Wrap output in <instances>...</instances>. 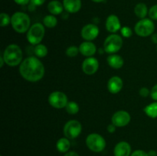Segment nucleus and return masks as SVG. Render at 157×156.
Returning a JSON list of instances; mask_svg holds the SVG:
<instances>
[{"label": "nucleus", "instance_id": "obj_36", "mask_svg": "<svg viewBox=\"0 0 157 156\" xmlns=\"http://www.w3.org/2000/svg\"><path fill=\"white\" fill-rule=\"evenodd\" d=\"M64 156H80V155L78 154V153L75 152V151H67V153H65V154H64Z\"/></svg>", "mask_w": 157, "mask_h": 156}, {"label": "nucleus", "instance_id": "obj_30", "mask_svg": "<svg viewBox=\"0 0 157 156\" xmlns=\"http://www.w3.org/2000/svg\"><path fill=\"white\" fill-rule=\"evenodd\" d=\"M139 94L140 96H142V97L146 98L150 95V90H149L147 87H142V88L140 89L139 90Z\"/></svg>", "mask_w": 157, "mask_h": 156}, {"label": "nucleus", "instance_id": "obj_13", "mask_svg": "<svg viewBox=\"0 0 157 156\" xmlns=\"http://www.w3.org/2000/svg\"><path fill=\"white\" fill-rule=\"evenodd\" d=\"M105 27L107 32H110L112 34H115L118 31L121 29V23L119 18L116 15H110L106 19Z\"/></svg>", "mask_w": 157, "mask_h": 156}, {"label": "nucleus", "instance_id": "obj_41", "mask_svg": "<svg viewBox=\"0 0 157 156\" xmlns=\"http://www.w3.org/2000/svg\"><path fill=\"white\" fill-rule=\"evenodd\" d=\"M156 50H157V47H156Z\"/></svg>", "mask_w": 157, "mask_h": 156}, {"label": "nucleus", "instance_id": "obj_19", "mask_svg": "<svg viewBox=\"0 0 157 156\" xmlns=\"http://www.w3.org/2000/svg\"><path fill=\"white\" fill-rule=\"evenodd\" d=\"M48 11L51 13V15H58L63 12L64 9L63 3L58 0H52L48 4Z\"/></svg>", "mask_w": 157, "mask_h": 156}, {"label": "nucleus", "instance_id": "obj_24", "mask_svg": "<svg viewBox=\"0 0 157 156\" xmlns=\"http://www.w3.org/2000/svg\"><path fill=\"white\" fill-rule=\"evenodd\" d=\"M43 24L48 28H53L58 24V19L54 15H47L43 18Z\"/></svg>", "mask_w": 157, "mask_h": 156}, {"label": "nucleus", "instance_id": "obj_5", "mask_svg": "<svg viewBox=\"0 0 157 156\" xmlns=\"http://www.w3.org/2000/svg\"><path fill=\"white\" fill-rule=\"evenodd\" d=\"M124 41L121 35L112 34L107 37L104 42V50L109 54H116L122 48Z\"/></svg>", "mask_w": 157, "mask_h": 156}, {"label": "nucleus", "instance_id": "obj_4", "mask_svg": "<svg viewBox=\"0 0 157 156\" xmlns=\"http://www.w3.org/2000/svg\"><path fill=\"white\" fill-rule=\"evenodd\" d=\"M45 34L44 25L41 23H35L31 25L30 28L27 32L26 38L29 44L32 45H37L41 44Z\"/></svg>", "mask_w": 157, "mask_h": 156}, {"label": "nucleus", "instance_id": "obj_29", "mask_svg": "<svg viewBox=\"0 0 157 156\" xmlns=\"http://www.w3.org/2000/svg\"><path fill=\"white\" fill-rule=\"evenodd\" d=\"M148 15L150 19L157 21V4L153 6L149 9Z\"/></svg>", "mask_w": 157, "mask_h": 156}, {"label": "nucleus", "instance_id": "obj_14", "mask_svg": "<svg viewBox=\"0 0 157 156\" xmlns=\"http://www.w3.org/2000/svg\"><path fill=\"white\" fill-rule=\"evenodd\" d=\"M124 87L123 80L118 76H113L110 78L107 82V90L112 94L120 93Z\"/></svg>", "mask_w": 157, "mask_h": 156}, {"label": "nucleus", "instance_id": "obj_3", "mask_svg": "<svg viewBox=\"0 0 157 156\" xmlns=\"http://www.w3.org/2000/svg\"><path fill=\"white\" fill-rule=\"evenodd\" d=\"M11 24L17 33L27 32L31 27V19L29 15L22 12H16L12 15Z\"/></svg>", "mask_w": 157, "mask_h": 156}, {"label": "nucleus", "instance_id": "obj_17", "mask_svg": "<svg viewBox=\"0 0 157 156\" xmlns=\"http://www.w3.org/2000/svg\"><path fill=\"white\" fill-rule=\"evenodd\" d=\"M63 6L64 10L71 14H75L79 12L81 9V0H63Z\"/></svg>", "mask_w": 157, "mask_h": 156}, {"label": "nucleus", "instance_id": "obj_26", "mask_svg": "<svg viewBox=\"0 0 157 156\" xmlns=\"http://www.w3.org/2000/svg\"><path fill=\"white\" fill-rule=\"evenodd\" d=\"M11 20H12V17L9 16L7 13L2 12L0 14V26L1 27H6L9 24H11Z\"/></svg>", "mask_w": 157, "mask_h": 156}, {"label": "nucleus", "instance_id": "obj_9", "mask_svg": "<svg viewBox=\"0 0 157 156\" xmlns=\"http://www.w3.org/2000/svg\"><path fill=\"white\" fill-rule=\"evenodd\" d=\"M48 103L55 109L65 108L68 102L67 95L61 91H54L48 96Z\"/></svg>", "mask_w": 157, "mask_h": 156}, {"label": "nucleus", "instance_id": "obj_31", "mask_svg": "<svg viewBox=\"0 0 157 156\" xmlns=\"http://www.w3.org/2000/svg\"><path fill=\"white\" fill-rule=\"evenodd\" d=\"M130 156H149L148 152H146L144 150H135L134 151L131 153V155Z\"/></svg>", "mask_w": 157, "mask_h": 156}, {"label": "nucleus", "instance_id": "obj_33", "mask_svg": "<svg viewBox=\"0 0 157 156\" xmlns=\"http://www.w3.org/2000/svg\"><path fill=\"white\" fill-rule=\"evenodd\" d=\"M46 0H31L30 4L33 5L34 6H41L45 2Z\"/></svg>", "mask_w": 157, "mask_h": 156}, {"label": "nucleus", "instance_id": "obj_10", "mask_svg": "<svg viewBox=\"0 0 157 156\" xmlns=\"http://www.w3.org/2000/svg\"><path fill=\"white\" fill-rule=\"evenodd\" d=\"M131 120L130 113L124 110H119L113 113L111 118V122L117 127L127 126Z\"/></svg>", "mask_w": 157, "mask_h": 156}, {"label": "nucleus", "instance_id": "obj_22", "mask_svg": "<svg viewBox=\"0 0 157 156\" xmlns=\"http://www.w3.org/2000/svg\"><path fill=\"white\" fill-rule=\"evenodd\" d=\"M144 110L148 117L156 119L157 118V101L147 105Z\"/></svg>", "mask_w": 157, "mask_h": 156}, {"label": "nucleus", "instance_id": "obj_21", "mask_svg": "<svg viewBox=\"0 0 157 156\" xmlns=\"http://www.w3.org/2000/svg\"><path fill=\"white\" fill-rule=\"evenodd\" d=\"M134 13L140 19L145 18L149 13V9L147 8V6L144 2L138 3L134 7Z\"/></svg>", "mask_w": 157, "mask_h": 156}, {"label": "nucleus", "instance_id": "obj_25", "mask_svg": "<svg viewBox=\"0 0 157 156\" xmlns=\"http://www.w3.org/2000/svg\"><path fill=\"white\" fill-rule=\"evenodd\" d=\"M65 110L68 114L75 115L79 112V105L75 101H68V102H67L65 106Z\"/></svg>", "mask_w": 157, "mask_h": 156}, {"label": "nucleus", "instance_id": "obj_28", "mask_svg": "<svg viewBox=\"0 0 157 156\" xmlns=\"http://www.w3.org/2000/svg\"><path fill=\"white\" fill-rule=\"evenodd\" d=\"M121 33L124 38H130V37L133 35V31H132V29L130 28V27L124 26V27L121 28Z\"/></svg>", "mask_w": 157, "mask_h": 156}, {"label": "nucleus", "instance_id": "obj_39", "mask_svg": "<svg viewBox=\"0 0 157 156\" xmlns=\"http://www.w3.org/2000/svg\"><path fill=\"white\" fill-rule=\"evenodd\" d=\"M0 63H1V64H0V67H2L3 65H4V64H6V63H5L4 59H3L2 55V54L0 55Z\"/></svg>", "mask_w": 157, "mask_h": 156}, {"label": "nucleus", "instance_id": "obj_8", "mask_svg": "<svg viewBox=\"0 0 157 156\" xmlns=\"http://www.w3.org/2000/svg\"><path fill=\"white\" fill-rule=\"evenodd\" d=\"M82 131V125L79 121L71 119L67 122L64 125L63 132L64 137L69 139H75L81 135Z\"/></svg>", "mask_w": 157, "mask_h": 156}, {"label": "nucleus", "instance_id": "obj_15", "mask_svg": "<svg viewBox=\"0 0 157 156\" xmlns=\"http://www.w3.org/2000/svg\"><path fill=\"white\" fill-rule=\"evenodd\" d=\"M132 148L130 144L127 142H120L115 145L113 149L114 156H130L131 155Z\"/></svg>", "mask_w": 157, "mask_h": 156}, {"label": "nucleus", "instance_id": "obj_12", "mask_svg": "<svg viewBox=\"0 0 157 156\" xmlns=\"http://www.w3.org/2000/svg\"><path fill=\"white\" fill-rule=\"evenodd\" d=\"M99 69V62L94 57L87 58L82 63V70L85 74L93 75Z\"/></svg>", "mask_w": 157, "mask_h": 156}, {"label": "nucleus", "instance_id": "obj_37", "mask_svg": "<svg viewBox=\"0 0 157 156\" xmlns=\"http://www.w3.org/2000/svg\"><path fill=\"white\" fill-rule=\"evenodd\" d=\"M151 40L153 41V43L157 44V34H153L151 35Z\"/></svg>", "mask_w": 157, "mask_h": 156}, {"label": "nucleus", "instance_id": "obj_20", "mask_svg": "<svg viewBox=\"0 0 157 156\" xmlns=\"http://www.w3.org/2000/svg\"><path fill=\"white\" fill-rule=\"evenodd\" d=\"M71 148L70 139L66 137L61 138L57 141L56 148L59 152L67 153Z\"/></svg>", "mask_w": 157, "mask_h": 156}, {"label": "nucleus", "instance_id": "obj_23", "mask_svg": "<svg viewBox=\"0 0 157 156\" xmlns=\"http://www.w3.org/2000/svg\"><path fill=\"white\" fill-rule=\"evenodd\" d=\"M48 53V47L44 44H37L34 47V54H35L37 58H44V57L47 56Z\"/></svg>", "mask_w": 157, "mask_h": 156}, {"label": "nucleus", "instance_id": "obj_11", "mask_svg": "<svg viewBox=\"0 0 157 156\" xmlns=\"http://www.w3.org/2000/svg\"><path fill=\"white\" fill-rule=\"evenodd\" d=\"M99 28L94 24H87L82 28L81 32L83 39L87 41H92L99 35Z\"/></svg>", "mask_w": 157, "mask_h": 156}, {"label": "nucleus", "instance_id": "obj_32", "mask_svg": "<svg viewBox=\"0 0 157 156\" xmlns=\"http://www.w3.org/2000/svg\"><path fill=\"white\" fill-rule=\"evenodd\" d=\"M150 96L153 100L157 101V84L153 86L150 90Z\"/></svg>", "mask_w": 157, "mask_h": 156}, {"label": "nucleus", "instance_id": "obj_6", "mask_svg": "<svg viewBox=\"0 0 157 156\" xmlns=\"http://www.w3.org/2000/svg\"><path fill=\"white\" fill-rule=\"evenodd\" d=\"M134 31L139 37L146 38L151 36L154 33L155 24L150 18H143L135 24Z\"/></svg>", "mask_w": 157, "mask_h": 156}, {"label": "nucleus", "instance_id": "obj_34", "mask_svg": "<svg viewBox=\"0 0 157 156\" xmlns=\"http://www.w3.org/2000/svg\"><path fill=\"white\" fill-rule=\"evenodd\" d=\"M116 129H117V126L115 125H113V123L109 124V125H107V130L109 133H114L115 131H116Z\"/></svg>", "mask_w": 157, "mask_h": 156}, {"label": "nucleus", "instance_id": "obj_2", "mask_svg": "<svg viewBox=\"0 0 157 156\" xmlns=\"http://www.w3.org/2000/svg\"><path fill=\"white\" fill-rule=\"evenodd\" d=\"M5 63L9 67H16L21 64L23 61L22 50L18 45L11 44L5 48L2 53Z\"/></svg>", "mask_w": 157, "mask_h": 156}, {"label": "nucleus", "instance_id": "obj_42", "mask_svg": "<svg viewBox=\"0 0 157 156\" xmlns=\"http://www.w3.org/2000/svg\"><path fill=\"white\" fill-rule=\"evenodd\" d=\"M0 156H2V155H0Z\"/></svg>", "mask_w": 157, "mask_h": 156}, {"label": "nucleus", "instance_id": "obj_1", "mask_svg": "<svg viewBox=\"0 0 157 156\" xmlns=\"http://www.w3.org/2000/svg\"><path fill=\"white\" fill-rule=\"evenodd\" d=\"M19 73L23 79L35 83L44 76L45 69L43 63L36 56H30L23 60L19 65Z\"/></svg>", "mask_w": 157, "mask_h": 156}, {"label": "nucleus", "instance_id": "obj_7", "mask_svg": "<svg viewBox=\"0 0 157 156\" xmlns=\"http://www.w3.org/2000/svg\"><path fill=\"white\" fill-rule=\"evenodd\" d=\"M86 145L94 152H101L106 148V141L102 136L98 133L89 134L86 138Z\"/></svg>", "mask_w": 157, "mask_h": 156}, {"label": "nucleus", "instance_id": "obj_18", "mask_svg": "<svg viewBox=\"0 0 157 156\" xmlns=\"http://www.w3.org/2000/svg\"><path fill=\"white\" fill-rule=\"evenodd\" d=\"M107 61L108 65L113 69L121 68L124 64V58L117 54L109 55L107 58Z\"/></svg>", "mask_w": 157, "mask_h": 156}, {"label": "nucleus", "instance_id": "obj_27", "mask_svg": "<svg viewBox=\"0 0 157 156\" xmlns=\"http://www.w3.org/2000/svg\"><path fill=\"white\" fill-rule=\"evenodd\" d=\"M79 47H77L75 45H71L66 49L65 54L67 56L70 57V58H75V57H76L79 54Z\"/></svg>", "mask_w": 157, "mask_h": 156}, {"label": "nucleus", "instance_id": "obj_35", "mask_svg": "<svg viewBox=\"0 0 157 156\" xmlns=\"http://www.w3.org/2000/svg\"><path fill=\"white\" fill-rule=\"evenodd\" d=\"M31 0H14L17 5H20V6H25L30 3Z\"/></svg>", "mask_w": 157, "mask_h": 156}, {"label": "nucleus", "instance_id": "obj_16", "mask_svg": "<svg viewBox=\"0 0 157 156\" xmlns=\"http://www.w3.org/2000/svg\"><path fill=\"white\" fill-rule=\"evenodd\" d=\"M80 53L84 57H93L97 52V47L92 41H84L79 46Z\"/></svg>", "mask_w": 157, "mask_h": 156}, {"label": "nucleus", "instance_id": "obj_38", "mask_svg": "<svg viewBox=\"0 0 157 156\" xmlns=\"http://www.w3.org/2000/svg\"><path fill=\"white\" fill-rule=\"evenodd\" d=\"M149 156H157V152L155 150H150L148 151Z\"/></svg>", "mask_w": 157, "mask_h": 156}, {"label": "nucleus", "instance_id": "obj_40", "mask_svg": "<svg viewBox=\"0 0 157 156\" xmlns=\"http://www.w3.org/2000/svg\"><path fill=\"white\" fill-rule=\"evenodd\" d=\"M91 1L94 2H95V3H101V2H103L104 0H91Z\"/></svg>", "mask_w": 157, "mask_h": 156}]
</instances>
